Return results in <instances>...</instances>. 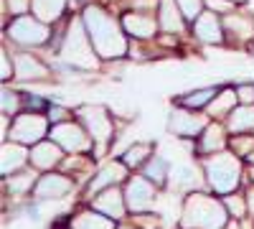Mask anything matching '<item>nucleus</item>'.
I'll use <instances>...</instances> for the list:
<instances>
[{"instance_id":"7","label":"nucleus","mask_w":254,"mask_h":229,"mask_svg":"<svg viewBox=\"0 0 254 229\" xmlns=\"http://www.w3.org/2000/svg\"><path fill=\"white\" fill-rule=\"evenodd\" d=\"M51 140L54 143H59L66 153H87V151H92L94 148V140H92V135L87 133V128L84 125H79V122H71V120H66V122H59V125H51Z\"/></svg>"},{"instance_id":"8","label":"nucleus","mask_w":254,"mask_h":229,"mask_svg":"<svg viewBox=\"0 0 254 229\" xmlns=\"http://www.w3.org/2000/svg\"><path fill=\"white\" fill-rule=\"evenodd\" d=\"M8 36L20 46H44L51 36V28L36 15H18L8 26Z\"/></svg>"},{"instance_id":"2","label":"nucleus","mask_w":254,"mask_h":229,"mask_svg":"<svg viewBox=\"0 0 254 229\" xmlns=\"http://www.w3.org/2000/svg\"><path fill=\"white\" fill-rule=\"evenodd\" d=\"M59 56L66 61L71 69H97L99 67V54L92 44L87 28H84L81 18H74L69 23L61 46H59Z\"/></svg>"},{"instance_id":"4","label":"nucleus","mask_w":254,"mask_h":229,"mask_svg":"<svg viewBox=\"0 0 254 229\" xmlns=\"http://www.w3.org/2000/svg\"><path fill=\"white\" fill-rule=\"evenodd\" d=\"M203 171L216 194H234L242 178V163L234 153H214L203 160Z\"/></svg>"},{"instance_id":"42","label":"nucleus","mask_w":254,"mask_h":229,"mask_svg":"<svg viewBox=\"0 0 254 229\" xmlns=\"http://www.w3.org/2000/svg\"><path fill=\"white\" fill-rule=\"evenodd\" d=\"M224 229H239V227H237V224H231V222H229V224H226Z\"/></svg>"},{"instance_id":"39","label":"nucleus","mask_w":254,"mask_h":229,"mask_svg":"<svg viewBox=\"0 0 254 229\" xmlns=\"http://www.w3.org/2000/svg\"><path fill=\"white\" fill-rule=\"evenodd\" d=\"M206 5L214 13H231L234 10V3H231V0H206Z\"/></svg>"},{"instance_id":"43","label":"nucleus","mask_w":254,"mask_h":229,"mask_svg":"<svg viewBox=\"0 0 254 229\" xmlns=\"http://www.w3.org/2000/svg\"><path fill=\"white\" fill-rule=\"evenodd\" d=\"M249 176H252V181H254V165H252V168H249Z\"/></svg>"},{"instance_id":"21","label":"nucleus","mask_w":254,"mask_h":229,"mask_svg":"<svg viewBox=\"0 0 254 229\" xmlns=\"http://www.w3.org/2000/svg\"><path fill=\"white\" fill-rule=\"evenodd\" d=\"M64 8H66V0H33L31 3V13L44 20V23H56V20L61 18Z\"/></svg>"},{"instance_id":"16","label":"nucleus","mask_w":254,"mask_h":229,"mask_svg":"<svg viewBox=\"0 0 254 229\" xmlns=\"http://www.w3.org/2000/svg\"><path fill=\"white\" fill-rule=\"evenodd\" d=\"M158 20L153 15H145V13H137V10H130L122 15V28L125 33H130L135 38H153L155 31H158Z\"/></svg>"},{"instance_id":"27","label":"nucleus","mask_w":254,"mask_h":229,"mask_svg":"<svg viewBox=\"0 0 254 229\" xmlns=\"http://www.w3.org/2000/svg\"><path fill=\"white\" fill-rule=\"evenodd\" d=\"M219 94L216 87H203V89H196V92H188L178 99V105L186 107V110H201V107H208L211 99Z\"/></svg>"},{"instance_id":"13","label":"nucleus","mask_w":254,"mask_h":229,"mask_svg":"<svg viewBox=\"0 0 254 229\" xmlns=\"http://www.w3.org/2000/svg\"><path fill=\"white\" fill-rule=\"evenodd\" d=\"M125 176H127V165H125L122 160H112V163H107V165H104V168L89 181L87 194L92 196V194H99V191H104V189H112V186H117L120 181H125Z\"/></svg>"},{"instance_id":"46","label":"nucleus","mask_w":254,"mask_h":229,"mask_svg":"<svg viewBox=\"0 0 254 229\" xmlns=\"http://www.w3.org/2000/svg\"><path fill=\"white\" fill-rule=\"evenodd\" d=\"M120 229H132V227H120Z\"/></svg>"},{"instance_id":"9","label":"nucleus","mask_w":254,"mask_h":229,"mask_svg":"<svg viewBox=\"0 0 254 229\" xmlns=\"http://www.w3.org/2000/svg\"><path fill=\"white\" fill-rule=\"evenodd\" d=\"M208 128V120L203 115H196L190 110H173L168 117V130L178 138H201V133Z\"/></svg>"},{"instance_id":"20","label":"nucleus","mask_w":254,"mask_h":229,"mask_svg":"<svg viewBox=\"0 0 254 229\" xmlns=\"http://www.w3.org/2000/svg\"><path fill=\"white\" fill-rule=\"evenodd\" d=\"M69 229H117V227H115V219L89 209V212L74 214L69 222Z\"/></svg>"},{"instance_id":"28","label":"nucleus","mask_w":254,"mask_h":229,"mask_svg":"<svg viewBox=\"0 0 254 229\" xmlns=\"http://www.w3.org/2000/svg\"><path fill=\"white\" fill-rule=\"evenodd\" d=\"M150 158H153V145L135 143L132 148H127V153L122 155V163L127 165V168H140V165H145Z\"/></svg>"},{"instance_id":"44","label":"nucleus","mask_w":254,"mask_h":229,"mask_svg":"<svg viewBox=\"0 0 254 229\" xmlns=\"http://www.w3.org/2000/svg\"><path fill=\"white\" fill-rule=\"evenodd\" d=\"M231 3H234V5H237V3H247V0H231Z\"/></svg>"},{"instance_id":"3","label":"nucleus","mask_w":254,"mask_h":229,"mask_svg":"<svg viewBox=\"0 0 254 229\" xmlns=\"http://www.w3.org/2000/svg\"><path fill=\"white\" fill-rule=\"evenodd\" d=\"M229 212L224 201H216L206 194H190L183 204V229H224Z\"/></svg>"},{"instance_id":"40","label":"nucleus","mask_w":254,"mask_h":229,"mask_svg":"<svg viewBox=\"0 0 254 229\" xmlns=\"http://www.w3.org/2000/svg\"><path fill=\"white\" fill-rule=\"evenodd\" d=\"M247 209L254 214V189H249V191H247Z\"/></svg>"},{"instance_id":"33","label":"nucleus","mask_w":254,"mask_h":229,"mask_svg":"<svg viewBox=\"0 0 254 229\" xmlns=\"http://www.w3.org/2000/svg\"><path fill=\"white\" fill-rule=\"evenodd\" d=\"M231 148H234V155L249 158V155L254 153V135H247V138L234 135V140H231Z\"/></svg>"},{"instance_id":"6","label":"nucleus","mask_w":254,"mask_h":229,"mask_svg":"<svg viewBox=\"0 0 254 229\" xmlns=\"http://www.w3.org/2000/svg\"><path fill=\"white\" fill-rule=\"evenodd\" d=\"M76 115H79V122L92 135L97 148L99 151L107 148L110 140H112V117H110V112L104 107H99V105H84V107L76 110Z\"/></svg>"},{"instance_id":"30","label":"nucleus","mask_w":254,"mask_h":229,"mask_svg":"<svg viewBox=\"0 0 254 229\" xmlns=\"http://www.w3.org/2000/svg\"><path fill=\"white\" fill-rule=\"evenodd\" d=\"M171 183L176 186V189H186V186H193V168L190 165H173L171 168Z\"/></svg>"},{"instance_id":"24","label":"nucleus","mask_w":254,"mask_h":229,"mask_svg":"<svg viewBox=\"0 0 254 229\" xmlns=\"http://www.w3.org/2000/svg\"><path fill=\"white\" fill-rule=\"evenodd\" d=\"M224 31H234L239 41H247L254 36V20L244 13H229L224 18Z\"/></svg>"},{"instance_id":"38","label":"nucleus","mask_w":254,"mask_h":229,"mask_svg":"<svg viewBox=\"0 0 254 229\" xmlns=\"http://www.w3.org/2000/svg\"><path fill=\"white\" fill-rule=\"evenodd\" d=\"M46 117H49V122H51V125L66 122V110H64V107H59V105H51V107L46 110Z\"/></svg>"},{"instance_id":"45","label":"nucleus","mask_w":254,"mask_h":229,"mask_svg":"<svg viewBox=\"0 0 254 229\" xmlns=\"http://www.w3.org/2000/svg\"><path fill=\"white\" fill-rule=\"evenodd\" d=\"M249 160H252V163H254V153H252V155H249Z\"/></svg>"},{"instance_id":"11","label":"nucleus","mask_w":254,"mask_h":229,"mask_svg":"<svg viewBox=\"0 0 254 229\" xmlns=\"http://www.w3.org/2000/svg\"><path fill=\"white\" fill-rule=\"evenodd\" d=\"M74 189V181L66 178L64 173H46V176H41L33 186V196L36 201H49V199H64L69 191Z\"/></svg>"},{"instance_id":"5","label":"nucleus","mask_w":254,"mask_h":229,"mask_svg":"<svg viewBox=\"0 0 254 229\" xmlns=\"http://www.w3.org/2000/svg\"><path fill=\"white\" fill-rule=\"evenodd\" d=\"M49 117H44L41 112H20L10 125V140L33 148L49 135Z\"/></svg>"},{"instance_id":"37","label":"nucleus","mask_w":254,"mask_h":229,"mask_svg":"<svg viewBox=\"0 0 254 229\" xmlns=\"http://www.w3.org/2000/svg\"><path fill=\"white\" fill-rule=\"evenodd\" d=\"M237 97H239L242 105H254V84H239Z\"/></svg>"},{"instance_id":"26","label":"nucleus","mask_w":254,"mask_h":229,"mask_svg":"<svg viewBox=\"0 0 254 229\" xmlns=\"http://www.w3.org/2000/svg\"><path fill=\"white\" fill-rule=\"evenodd\" d=\"M142 176L150 181V183H155V186H163V183L168 181V176H171V165H168L165 158L153 155L150 160L142 165Z\"/></svg>"},{"instance_id":"36","label":"nucleus","mask_w":254,"mask_h":229,"mask_svg":"<svg viewBox=\"0 0 254 229\" xmlns=\"http://www.w3.org/2000/svg\"><path fill=\"white\" fill-rule=\"evenodd\" d=\"M10 76H15V67L10 64V56H8V51H3V54H0V79L8 81Z\"/></svg>"},{"instance_id":"41","label":"nucleus","mask_w":254,"mask_h":229,"mask_svg":"<svg viewBox=\"0 0 254 229\" xmlns=\"http://www.w3.org/2000/svg\"><path fill=\"white\" fill-rule=\"evenodd\" d=\"M244 5H247V10H249V13H254V0H247Z\"/></svg>"},{"instance_id":"14","label":"nucleus","mask_w":254,"mask_h":229,"mask_svg":"<svg viewBox=\"0 0 254 229\" xmlns=\"http://www.w3.org/2000/svg\"><path fill=\"white\" fill-rule=\"evenodd\" d=\"M94 212L110 217V219H122L125 212H127L125 194H120L117 186H112V189H104L99 196H94Z\"/></svg>"},{"instance_id":"32","label":"nucleus","mask_w":254,"mask_h":229,"mask_svg":"<svg viewBox=\"0 0 254 229\" xmlns=\"http://www.w3.org/2000/svg\"><path fill=\"white\" fill-rule=\"evenodd\" d=\"M224 206H226V212L234 217V219H242L249 209H247V196H237V194H231L224 199Z\"/></svg>"},{"instance_id":"1","label":"nucleus","mask_w":254,"mask_h":229,"mask_svg":"<svg viewBox=\"0 0 254 229\" xmlns=\"http://www.w3.org/2000/svg\"><path fill=\"white\" fill-rule=\"evenodd\" d=\"M81 20H84V28H87L99 59H120L127 54L125 28L104 8L87 5L81 13Z\"/></svg>"},{"instance_id":"25","label":"nucleus","mask_w":254,"mask_h":229,"mask_svg":"<svg viewBox=\"0 0 254 229\" xmlns=\"http://www.w3.org/2000/svg\"><path fill=\"white\" fill-rule=\"evenodd\" d=\"M229 130L231 133H252L254 130V105H239L229 115Z\"/></svg>"},{"instance_id":"12","label":"nucleus","mask_w":254,"mask_h":229,"mask_svg":"<svg viewBox=\"0 0 254 229\" xmlns=\"http://www.w3.org/2000/svg\"><path fill=\"white\" fill-rule=\"evenodd\" d=\"M193 31H196V38L203 41V44H224V20L219 18V13L214 10H203L198 15V20L193 23Z\"/></svg>"},{"instance_id":"29","label":"nucleus","mask_w":254,"mask_h":229,"mask_svg":"<svg viewBox=\"0 0 254 229\" xmlns=\"http://www.w3.org/2000/svg\"><path fill=\"white\" fill-rule=\"evenodd\" d=\"M5 181H8V189H10L13 196H26V194H31V189L36 186V178H33V173H28V171L13 173V176H8Z\"/></svg>"},{"instance_id":"15","label":"nucleus","mask_w":254,"mask_h":229,"mask_svg":"<svg viewBox=\"0 0 254 229\" xmlns=\"http://www.w3.org/2000/svg\"><path fill=\"white\" fill-rule=\"evenodd\" d=\"M31 163L41 171H51L54 165L64 163V148L54 140H41L31 148Z\"/></svg>"},{"instance_id":"17","label":"nucleus","mask_w":254,"mask_h":229,"mask_svg":"<svg viewBox=\"0 0 254 229\" xmlns=\"http://www.w3.org/2000/svg\"><path fill=\"white\" fill-rule=\"evenodd\" d=\"M31 160V151L28 145H20V143H3V160H0V168H3V176H13L18 173L23 165Z\"/></svg>"},{"instance_id":"19","label":"nucleus","mask_w":254,"mask_h":229,"mask_svg":"<svg viewBox=\"0 0 254 229\" xmlns=\"http://www.w3.org/2000/svg\"><path fill=\"white\" fill-rule=\"evenodd\" d=\"M160 15H158V23L165 33H183V13L178 8L176 0H160V5H158Z\"/></svg>"},{"instance_id":"10","label":"nucleus","mask_w":254,"mask_h":229,"mask_svg":"<svg viewBox=\"0 0 254 229\" xmlns=\"http://www.w3.org/2000/svg\"><path fill=\"white\" fill-rule=\"evenodd\" d=\"M155 199V183H150L145 176H132L125 183V201L130 212H145L153 206Z\"/></svg>"},{"instance_id":"18","label":"nucleus","mask_w":254,"mask_h":229,"mask_svg":"<svg viewBox=\"0 0 254 229\" xmlns=\"http://www.w3.org/2000/svg\"><path fill=\"white\" fill-rule=\"evenodd\" d=\"M46 76H49V67L44 61H38L31 54H18L15 56V79L33 81V79H46Z\"/></svg>"},{"instance_id":"23","label":"nucleus","mask_w":254,"mask_h":229,"mask_svg":"<svg viewBox=\"0 0 254 229\" xmlns=\"http://www.w3.org/2000/svg\"><path fill=\"white\" fill-rule=\"evenodd\" d=\"M237 102H239L237 89H221L214 99H211V105H208L206 110H208L211 117H229L231 112L237 110V107H234Z\"/></svg>"},{"instance_id":"35","label":"nucleus","mask_w":254,"mask_h":229,"mask_svg":"<svg viewBox=\"0 0 254 229\" xmlns=\"http://www.w3.org/2000/svg\"><path fill=\"white\" fill-rule=\"evenodd\" d=\"M31 3L33 0H3V5L10 8V15H28L31 13Z\"/></svg>"},{"instance_id":"34","label":"nucleus","mask_w":254,"mask_h":229,"mask_svg":"<svg viewBox=\"0 0 254 229\" xmlns=\"http://www.w3.org/2000/svg\"><path fill=\"white\" fill-rule=\"evenodd\" d=\"M20 102H23V97H20L18 92L13 89H3V115H18L20 110Z\"/></svg>"},{"instance_id":"31","label":"nucleus","mask_w":254,"mask_h":229,"mask_svg":"<svg viewBox=\"0 0 254 229\" xmlns=\"http://www.w3.org/2000/svg\"><path fill=\"white\" fill-rule=\"evenodd\" d=\"M176 3H178V8H181L183 18H186V20H190V23H196L198 15L203 13L206 0H176Z\"/></svg>"},{"instance_id":"22","label":"nucleus","mask_w":254,"mask_h":229,"mask_svg":"<svg viewBox=\"0 0 254 229\" xmlns=\"http://www.w3.org/2000/svg\"><path fill=\"white\" fill-rule=\"evenodd\" d=\"M226 148V138H224V130L219 128V125H208V128L201 133L198 138V153H208V155H214L221 153Z\"/></svg>"}]
</instances>
